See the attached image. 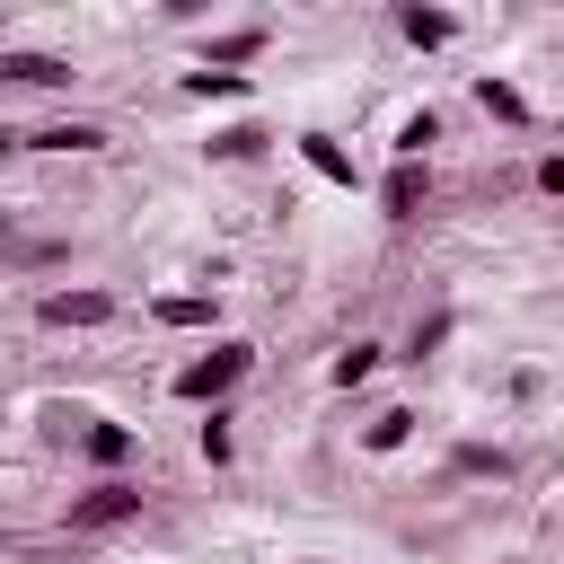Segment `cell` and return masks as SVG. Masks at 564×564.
Wrapping results in <instances>:
<instances>
[{
  "instance_id": "6da1fadb",
  "label": "cell",
  "mask_w": 564,
  "mask_h": 564,
  "mask_svg": "<svg viewBox=\"0 0 564 564\" xmlns=\"http://www.w3.org/2000/svg\"><path fill=\"white\" fill-rule=\"evenodd\" d=\"M247 370H256V352H247V344H212V352H194V361L176 370V397H185V405H220Z\"/></svg>"
},
{
  "instance_id": "7a4b0ae2",
  "label": "cell",
  "mask_w": 564,
  "mask_h": 564,
  "mask_svg": "<svg viewBox=\"0 0 564 564\" xmlns=\"http://www.w3.org/2000/svg\"><path fill=\"white\" fill-rule=\"evenodd\" d=\"M141 520V485L132 476H97L88 494H70V538H97V529H123Z\"/></svg>"
},
{
  "instance_id": "3957f363",
  "label": "cell",
  "mask_w": 564,
  "mask_h": 564,
  "mask_svg": "<svg viewBox=\"0 0 564 564\" xmlns=\"http://www.w3.org/2000/svg\"><path fill=\"white\" fill-rule=\"evenodd\" d=\"M35 317H44V326H106V317H115V291H44Z\"/></svg>"
},
{
  "instance_id": "277c9868",
  "label": "cell",
  "mask_w": 564,
  "mask_h": 564,
  "mask_svg": "<svg viewBox=\"0 0 564 564\" xmlns=\"http://www.w3.org/2000/svg\"><path fill=\"white\" fill-rule=\"evenodd\" d=\"M379 203H388V220H414V212L432 203V167H423V159H397L388 185H379Z\"/></svg>"
},
{
  "instance_id": "5b68a950",
  "label": "cell",
  "mask_w": 564,
  "mask_h": 564,
  "mask_svg": "<svg viewBox=\"0 0 564 564\" xmlns=\"http://www.w3.org/2000/svg\"><path fill=\"white\" fill-rule=\"evenodd\" d=\"M0 88H70L62 53H0Z\"/></svg>"
},
{
  "instance_id": "8992f818",
  "label": "cell",
  "mask_w": 564,
  "mask_h": 564,
  "mask_svg": "<svg viewBox=\"0 0 564 564\" xmlns=\"http://www.w3.org/2000/svg\"><path fill=\"white\" fill-rule=\"evenodd\" d=\"M397 35L432 53V44H449V35H458V18H449V9H414V0H405V9H397Z\"/></svg>"
},
{
  "instance_id": "52a82bcc",
  "label": "cell",
  "mask_w": 564,
  "mask_h": 564,
  "mask_svg": "<svg viewBox=\"0 0 564 564\" xmlns=\"http://www.w3.org/2000/svg\"><path fill=\"white\" fill-rule=\"evenodd\" d=\"M476 106H485L494 123H511V132H529V123H538V115H529V97H520L511 79H476Z\"/></svg>"
},
{
  "instance_id": "ba28073f",
  "label": "cell",
  "mask_w": 564,
  "mask_h": 564,
  "mask_svg": "<svg viewBox=\"0 0 564 564\" xmlns=\"http://www.w3.org/2000/svg\"><path fill=\"white\" fill-rule=\"evenodd\" d=\"M300 159H308L326 185H352V150H344L335 132H300Z\"/></svg>"
},
{
  "instance_id": "9c48e42d",
  "label": "cell",
  "mask_w": 564,
  "mask_h": 564,
  "mask_svg": "<svg viewBox=\"0 0 564 564\" xmlns=\"http://www.w3.org/2000/svg\"><path fill=\"white\" fill-rule=\"evenodd\" d=\"M79 449H88L97 467H123V458H132V432L106 423V414H88V423H79Z\"/></svg>"
},
{
  "instance_id": "30bf717a",
  "label": "cell",
  "mask_w": 564,
  "mask_h": 564,
  "mask_svg": "<svg viewBox=\"0 0 564 564\" xmlns=\"http://www.w3.org/2000/svg\"><path fill=\"white\" fill-rule=\"evenodd\" d=\"M18 150H106V132H97V123H70V115H62V123H44V132H26Z\"/></svg>"
},
{
  "instance_id": "8fae6325",
  "label": "cell",
  "mask_w": 564,
  "mask_h": 564,
  "mask_svg": "<svg viewBox=\"0 0 564 564\" xmlns=\"http://www.w3.org/2000/svg\"><path fill=\"white\" fill-rule=\"evenodd\" d=\"M256 53H264V26H238V35H220V44H212V62H203V70H238V62H256Z\"/></svg>"
},
{
  "instance_id": "7c38bea8",
  "label": "cell",
  "mask_w": 564,
  "mask_h": 564,
  "mask_svg": "<svg viewBox=\"0 0 564 564\" xmlns=\"http://www.w3.org/2000/svg\"><path fill=\"white\" fill-rule=\"evenodd\" d=\"M264 123H229V132H212V159H264Z\"/></svg>"
},
{
  "instance_id": "4fadbf2b",
  "label": "cell",
  "mask_w": 564,
  "mask_h": 564,
  "mask_svg": "<svg viewBox=\"0 0 564 564\" xmlns=\"http://www.w3.org/2000/svg\"><path fill=\"white\" fill-rule=\"evenodd\" d=\"M185 97H247V70H185Z\"/></svg>"
},
{
  "instance_id": "5bb4252c",
  "label": "cell",
  "mask_w": 564,
  "mask_h": 564,
  "mask_svg": "<svg viewBox=\"0 0 564 564\" xmlns=\"http://www.w3.org/2000/svg\"><path fill=\"white\" fill-rule=\"evenodd\" d=\"M432 141H441V115H405L397 123V159H423Z\"/></svg>"
},
{
  "instance_id": "9a60e30c",
  "label": "cell",
  "mask_w": 564,
  "mask_h": 564,
  "mask_svg": "<svg viewBox=\"0 0 564 564\" xmlns=\"http://www.w3.org/2000/svg\"><path fill=\"white\" fill-rule=\"evenodd\" d=\"M159 317L167 326H212V300L203 291H176V300H159Z\"/></svg>"
},
{
  "instance_id": "2e32d148",
  "label": "cell",
  "mask_w": 564,
  "mask_h": 564,
  "mask_svg": "<svg viewBox=\"0 0 564 564\" xmlns=\"http://www.w3.org/2000/svg\"><path fill=\"white\" fill-rule=\"evenodd\" d=\"M379 370V344H352V352H335V388H361Z\"/></svg>"
},
{
  "instance_id": "e0dca14e",
  "label": "cell",
  "mask_w": 564,
  "mask_h": 564,
  "mask_svg": "<svg viewBox=\"0 0 564 564\" xmlns=\"http://www.w3.org/2000/svg\"><path fill=\"white\" fill-rule=\"evenodd\" d=\"M405 432H414V414H405V405H388V414L370 423V449H405Z\"/></svg>"
},
{
  "instance_id": "ac0fdd59",
  "label": "cell",
  "mask_w": 564,
  "mask_h": 564,
  "mask_svg": "<svg viewBox=\"0 0 564 564\" xmlns=\"http://www.w3.org/2000/svg\"><path fill=\"white\" fill-rule=\"evenodd\" d=\"M194 441H203V458H212V467H229V449H238V441H229V414H220V405H212V423H203Z\"/></svg>"
},
{
  "instance_id": "d6986e66",
  "label": "cell",
  "mask_w": 564,
  "mask_h": 564,
  "mask_svg": "<svg viewBox=\"0 0 564 564\" xmlns=\"http://www.w3.org/2000/svg\"><path fill=\"white\" fill-rule=\"evenodd\" d=\"M9 150H18V132H0V159H9Z\"/></svg>"
}]
</instances>
